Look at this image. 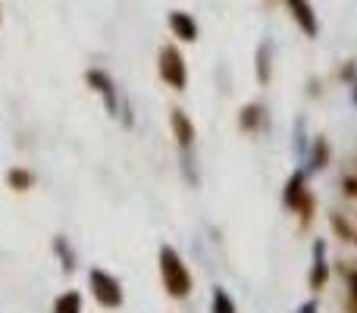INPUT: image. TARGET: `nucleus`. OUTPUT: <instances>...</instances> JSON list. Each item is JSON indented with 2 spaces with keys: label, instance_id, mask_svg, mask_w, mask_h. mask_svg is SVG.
<instances>
[{
  "label": "nucleus",
  "instance_id": "19",
  "mask_svg": "<svg viewBox=\"0 0 357 313\" xmlns=\"http://www.w3.org/2000/svg\"><path fill=\"white\" fill-rule=\"evenodd\" d=\"M342 188H345L348 197H357V176H345V178H342Z\"/></svg>",
  "mask_w": 357,
  "mask_h": 313
},
{
  "label": "nucleus",
  "instance_id": "21",
  "mask_svg": "<svg viewBox=\"0 0 357 313\" xmlns=\"http://www.w3.org/2000/svg\"><path fill=\"white\" fill-rule=\"evenodd\" d=\"M342 79H345V82H357V66H354V63H348V66L342 69Z\"/></svg>",
  "mask_w": 357,
  "mask_h": 313
},
{
  "label": "nucleus",
  "instance_id": "15",
  "mask_svg": "<svg viewBox=\"0 0 357 313\" xmlns=\"http://www.w3.org/2000/svg\"><path fill=\"white\" fill-rule=\"evenodd\" d=\"M210 313H238L226 289H213V295H210Z\"/></svg>",
  "mask_w": 357,
  "mask_h": 313
},
{
  "label": "nucleus",
  "instance_id": "24",
  "mask_svg": "<svg viewBox=\"0 0 357 313\" xmlns=\"http://www.w3.org/2000/svg\"><path fill=\"white\" fill-rule=\"evenodd\" d=\"M354 245H357V238H354Z\"/></svg>",
  "mask_w": 357,
  "mask_h": 313
},
{
  "label": "nucleus",
  "instance_id": "12",
  "mask_svg": "<svg viewBox=\"0 0 357 313\" xmlns=\"http://www.w3.org/2000/svg\"><path fill=\"white\" fill-rule=\"evenodd\" d=\"M264 123H266V110L260 104H248V107H241V113H238V125L245 132H257V129H264Z\"/></svg>",
  "mask_w": 357,
  "mask_h": 313
},
{
  "label": "nucleus",
  "instance_id": "6",
  "mask_svg": "<svg viewBox=\"0 0 357 313\" xmlns=\"http://www.w3.org/2000/svg\"><path fill=\"white\" fill-rule=\"evenodd\" d=\"M285 6H289L291 19H295V25L304 31L307 38H317L320 35V19H317V10L310 0H282Z\"/></svg>",
  "mask_w": 357,
  "mask_h": 313
},
{
  "label": "nucleus",
  "instance_id": "9",
  "mask_svg": "<svg viewBox=\"0 0 357 313\" xmlns=\"http://www.w3.org/2000/svg\"><path fill=\"white\" fill-rule=\"evenodd\" d=\"M169 125H173V135H176L178 148L191 151V144H195V125H191V119L185 116V110L173 107V110H169Z\"/></svg>",
  "mask_w": 357,
  "mask_h": 313
},
{
  "label": "nucleus",
  "instance_id": "1",
  "mask_svg": "<svg viewBox=\"0 0 357 313\" xmlns=\"http://www.w3.org/2000/svg\"><path fill=\"white\" fill-rule=\"evenodd\" d=\"M160 279H163V289H167L169 298L191 295V273H188V266L182 264L178 251L169 245L160 247Z\"/></svg>",
  "mask_w": 357,
  "mask_h": 313
},
{
  "label": "nucleus",
  "instance_id": "20",
  "mask_svg": "<svg viewBox=\"0 0 357 313\" xmlns=\"http://www.w3.org/2000/svg\"><path fill=\"white\" fill-rule=\"evenodd\" d=\"M348 285H351V310H357V270L348 273Z\"/></svg>",
  "mask_w": 357,
  "mask_h": 313
},
{
  "label": "nucleus",
  "instance_id": "11",
  "mask_svg": "<svg viewBox=\"0 0 357 313\" xmlns=\"http://www.w3.org/2000/svg\"><path fill=\"white\" fill-rule=\"evenodd\" d=\"M254 69H257L260 85H270V79H273V44L270 41H260L257 56H254Z\"/></svg>",
  "mask_w": 357,
  "mask_h": 313
},
{
  "label": "nucleus",
  "instance_id": "13",
  "mask_svg": "<svg viewBox=\"0 0 357 313\" xmlns=\"http://www.w3.org/2000/svg\"><path fill=\"white\" fill-rule=\"evenodd\" d=\"M6 185L16 191H29L31 185H35V176H31L29 169H22V166H13V169L6 172Z\"/></svg>",
  "mask_w": 357,
  "mask_h": 313
},
{
  "label": "nucleus",
  "instance_id": "23",
  "mask_svg": "<svg viewBox=\"0 0 357 313\" xmlns=\"http://www.w3.org/2000/svg\"><path fill=\"white\" fill-rule=\"evenodd\" d=\"M351 98H354V104H357V82H354V88H351Z\"/></svg>",
  "mask_w": 357,
  "mask_h": 313
},
{
  "label": "nucleus",
  "instance_id": "14",
  "mask_svg": "<svg viewBox=\"0 0 357 313\" xmlns=\"http://www.w3.org/2000/svg\"><path fill=\"white\" fill-rule=\"evenodd\" d=\"M54 251H56V257L63 260V273H73L75 270V251L69 247V241L63 238V235L54 238Z\"/></svg>",
  "mask_w": 357,
  "mask_h": 313
},
{
  "label": "nucleus",
  "instance_id": "17",
  "mask_svg": "<svg viewBox=\"0 0 357 313\" xmlns=\"http://www.w3.org/2000/svg\"><path fill=\"white\" fill-rule=\"evenodd\" d=\"M329 222H333V232L339 235L342 241H354V238H357V232L351 229V222H348V220H342L339 213H333V216H329Z\"/></svg>",
  "mask_w": 357,
  "mask_h": 313
},
{
  "label": "nucleus",
  "instance_id": "18",
  "mask_svg": "<svg viewBox=\"0 0 357 313\" xmlns=\"http://www.w3.org/2000/svg\"><path fill=\"white\" fill-rule=\"evenodd\" d=\"M304 129H307V123H304V119H298V123H295V151H298V157H307V132H304Z\"/></svg>",
  "mask_w": 357,
  "mask_h": 313
},
{
  "label": "nucleus",
  "instance_id": "16",
  "mask_svg": "<svg viewBox=\"0 0 357 313\" xmlns=\"http://www.w3.org/2000/svg\"><path fill=\"white\" fill-rule=\"evenodd\" d=\"M54 313H82V295L79 291H66V295L56 298Z\"/></svg>",
  "mask_w": 357,
  "mask_h": 313
},
{
  "label": "nucleus",
  "instance_id": "22",
  "mask_svg": "<svg viewBox=\"0 0 357 313\" xmlns=\"http://www.w3.org/2000/svg\"><path fill=\"white\" fill-rule=\"evenodd\" d=\"M295 313H317V301H304L301 307H298Z\"/></svg>",
  "mask_w": 357,
  "mask_h": 313
},
{
  "label": "nucleus",
  "instance_id": "2",
  "mask_svg": "<svg viewBox=\"0 0 357 313\" xmlns=\"http://www.w3.org/2000/svg\"><path fill=\"white\" fill-rule=\"evenodd\" d=\"M282 204L301 216L304 226L314 220L317 201H314V194L307 191V169H295L289 176V182H285V188H282Z\"/></svg>",
  "mask_w": 357,
  "mask_h": 313
},
{
  "label": "nucleus",
  "instance_id": "7",
  "mask_svg": "<svg viewBox=\"0 0 357 313\" xmlns=\"http://www.w3.org/2000/svg\"><path fill=\"white\" fill-rule=\"evenodd\" d=\"M329 282V264H326V241L317 238L314 241V264H310V276H307V285L310 291H320L326 289Z\"/></svg>",
  "mask_w": 357,
  "mask_h": 313
},
{
  "label": "nucleus",
  "instance_id": "10",
  "mask_svg": "<svg viewBox=\"0 0 357 313\" xmlns=\"http://www.w3.org/2000/svg\"><path fill=\"white\" fill-rule=\"evenodd\" d=\"M329 160H333V148H329V142L326 138H314V144H310V151H307V157H304V163H307V169L310 172H317V169H326L329 166Z\"/></svg>",
  "mask_w": 357,
  "mask_h": 313
},
{
  "label": "nucleus",
  "instance_id": "8",
  "mask_svg": "<svg viewBox=\"0 0 357 313\" xmlns=\"http://www.w3.org/2000/svg\"><path fill=\"white\" fill-rule=\"evenodd\" d=\"M167 22H169V31H173L178 41H185V44L197 41V35H201V29H197L195 16H191V13H185V10H169Z\"/></svg>",
  "mask_w": 357,
  "mask_h": 313
},
{
  "label": "nucleus",
  "instance_id": "4",
  "mask_svg": "<svg viewBox=\"0 0 357 313\" xmlns=\"http://www.w3.org/2000/svg\"><path fill=\"white\" fill-rule=\"evenodd\" d=\"M88 285H91V295H94V301H98L100 307H110V310L123 307V285H119L110 273L91 270L88 273Z\"/></svg>",
  "mask_w": 357,
  "mask_h": 313
},
{
  "label": "nucleus",
  "instance_id": "3",
  "mask_svg": "<svg viewBox=\"0 0 357 313\" xmlns=\"http://www.w3.org/2000/svg\"><path fill=\"white\" fill-rule=\"evenodd\" d=\"M157 69H160V79L167 82L173 91H185V85H188V66H185V56L178 54V47H173V44L160 47Z\"/></svg>",
  "mask_w": 357,
  "mask_h": 313
},
{
  "label": "nucleus",
  "instance_id": "5",
  "mask_svg": "<svg viewBox=\"0 0 357 313\" xmlns=\"http://www.w3.org/2000/svg\"><path fill=\"white\" fill-rule=\"evenodd\" d=\"M85 82H88V88H94V91L104 98L107 113H110V116H116V113H119V94H116V85H113L110 75H107L104 69H88Z\"/></svg>",
  "mask_w": 357,
  "mask_h": 313
}]
</instances>
